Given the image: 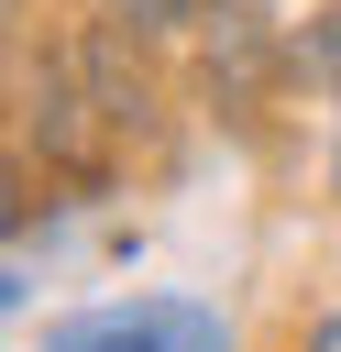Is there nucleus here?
<instances>
[{
  "label": "nucleus",
  "instance_id": "f03ea898",
  "mask_svg": "<svg viewBox=\"0 0 341 352\" xmlns=\"http://www.w3.org/2000/svg\"><path fill=\"white\" fill-rule=\"evenodd\" d=\"M198 22H209V88H220L231 110H253L264 66H286V33H275V22L253 11V0H209Z\"/></svg>",
  "mask_w": 341,
  "mask_h": 352
},
{
  "label": "nucleus",
  "instance_id": "20e7f679",
  "mask_svg": "<svg viewBox=\"0 0 341 352\" xmlns=\"http://www.w3.org/2000/svg\"><path fill=\"white\" fill-rule=\"evenodd\" d=\"M110 22H132V33H187L198 0H110Z\"/></svg>",
  "mask_w": 341,
  "mask_h": 352
},
{
  "label": "nucleus",
  "instance_id": "7ed1b4c3",
  "mask_svg": "<svg viewBox=\"0 0 341 352\" xmlns=\"http://www.w3.org/2000/svg\"><path fill=\"white\" fill-rule=\"evenodd\" d=\"M286 77H308L319 99H341V0H319V11L286 33Z\"/></svg>",
  "mask_w": 341,
  "mask_h": 352
},
{
  "label": "nucleus",
  "instance_id": "39448f33",
  "mask_svg": "<svg viewBox=\"0 0 341 352\" xmlns=\"http://www.w3.org/2000/svg\"><path fill=\"white\" fill-rule=\"evenodd\" d=\"M297 352H341V308H330V319H308V330H297Z\"/></svg>",
  "mask_w": 341,
  "mask_h": 352
},
{
  "label": "nucleus",
  "instance_id": "423d86ee",
  "mask_svg": "<svg viewBox=\"0 0 341 352\" xmlns=\"http://www.w3.org/2000/svg\"><path fill=\"white\" fill-rule=\"evenodd\" d=\"M330 198H341V154H330Z\"/></svg>",
  "mask_w": 341,
  "mask_h": 352
},
{
  "label": "nucleus",
  "instance_id": "f257e3e1",
  "mask_svg": "<svg viewBox=\"0 0 341 352\" xmlns=\"http://www.w3.org/2000/svg\"><path fill=\"white\" fill-rule=\"evenodd\" d=\"M33 352H231V319L198 308V297H121V308L55 319Z\"/></svg>",
  "mask_w": 341,
  "mask_h": 352
}]
</instances>
